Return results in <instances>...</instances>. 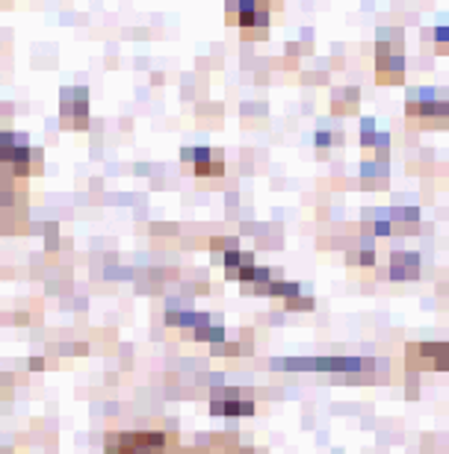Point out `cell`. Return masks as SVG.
Masks as SVG:
<instances>
[{"label": "cell", "mask_w": 449, "mask_h": 454, "mask_svg": "<svg viewBox=\"0 0 449 454\" xmlns=\"http://www.w3.org/2000/svg\"><path fill=\"white\" fill-rule=\"evenodd\" d=\"M381 280H417L420 277V254L414 251H393L387 268L378 272Z\"/></svg>", "instance_id": "1"}, {"label": "cell", "mask_w": 449, "mask_h": 454, "mask_svg": "<svg viewBox=\"0 0 449 454\" xmlns=\"http://www.w3.org/2000/svg\"><path fill=\"white\" fill-rule=\"evenodd\" d=\"M269 9V0H237V24L243 30H266Z\"/></svg>", "instance_id": "2"}, {"label": "cell", "mask_w": 449, "mask_h": 454, "mask_svg": "<svg viewBox=\"0 0 449 454\" xmlns=\"http://www.w3.org/2000/svg\"><path fill=\"white\" fill-rule=\"evenodd\" d=\"M172 436L165 431H133V454H169Z\"/></svg>", "instance_id": "3"}, {"label": "cell", "mask_w": 449, "mask_h": 454, "mask_svg": "<svg viewBox=\"0 0 449 454\" xmlns=\"http://www.w3.org/2000/svg\"><path fill=\"white\" fill-rule=\"evenodd\" d=\"M180 157H184V162H192L198 177H210V174H222L225 172V162L213 160L210 148H187Z\"/></svg>", "instance_id": "4"}, {"label": "cell", "mask_w": 449, "mask_h": 454, "mask_svg": "<svg viewBox=\"0 0 449 454\" xmlns=\"http://www.w3.org/2000/svg\"><path fill=\"white\" fill-rule=\"evenodd\" d=\"M213 416H252L255 401L252 398H225V401H210Z\"/></svg>", "instance_id": "5"}, {"label": "cell", "mask_w": 449, "mask_h": 454, "mask_svg": "<svg viewBox=\"0 0 449 454\" xmlns=\"http://www.w3.org/2000/svg\"><path fill=\"white\" fill-rule=\"evenodd\" d=\"M375 71L381 83H402V54H378Z\"/></svg>", "instance_id": "6"}, {"label": "cell", "mask_w": 449, "mask_h": 454, "mask_svg": "<svg viewBox=\"0 0 449 454\" xmlns=\"http://www.w3.org/2000/svg\"><path fill=\"white\" fill-rule=\"evenodd\" d=\"M104 454H133V431H112V434H107Z\"/></svg>", "instance_id": "7"}, {"label": "cell", "mask_w": 449, "mask_h": 454, "mask_svg": "<svg viewBox=\"0 0 449 454\" xmlns=\"http://www.w3.org/2000/svg\"><path fill=\"white\" fill-rule=\"evenodd\" d=\"M207 248H210L213 263H222V257L228 254V251H237L240 242H237V237H213V239L207 242Z\"/></svg>", "instance_id": "8"}, {"label": "cell", "mask_w": 449, "mask_h": 454, "mask_svg": "<svg viewBox=\"0 0 449 454\" xmlns=\"http://www.w3.org/2000/svg\"><path fill=\"white\" fill-rule=\"evenodd\" d=\"M189 340H198V342H210V345H216V342H225V328H219V325L195 328V330L189 333Z\"/></svg>", "instance_id": "9"}, {"label": "cell", "mask_w": 449, "mask_h": 454, "mask_svg": "<svg viewBox=\"0 0 449 454\" xmlns=\"http://www.w3.org/2000/svg\"><path fill=\"white\" fill-rule=\"evenodd\" d=\"M358 104V89H337L334 92V112H352Z\"/></svg>", "instance_id": "10"}, {"label": "cell", "mask_w": 449, "mask_h": 454, "mask_svg": "<svg viewBox=\"0 0 449 454\" xmlns=\"http://www.w3.org/2000/svg\"><path fill=\"white\" fill-rule=\"evenodd\" d=\"M298 292H302V287H298V283H293V280H272V287H269V295L272 298H293V295H298Z\"/></svg>", "instance_id": "11"}, {"label": "cell", "mask_w": 449, "mask_h": 454, "mask_svg": "<svg viewBox=\"0 0 449 454\" xmlns=\"http://www.w3.org/2000/svg\"><path fill=\"white\" fill-rule=\"evenodd\" d=\"M284 307L290 310V313H310L313 307H317V301H313V295H305V292H298V295H293V298H287L284 301Z\"/></svg>", "instance_id": "12"}, {"label": "cell", "mask_w": 449, "mask_h": 454, "mask_svg": "<svg viewBox=\"0 0 449 454\" xmlns=\"http://www.w3.org/2000/svg\"><path fill=\"white\" fill-rule=\"evenodd\" d=\"M349 263H352V265H363V268H373V265H375V251L361 245V251L349 254Z\"/></svg>", "instance_id": "13"}, {"label": "cell", "mask_w": 449, "mask_h": 454, "mask_svg": "<svg viewBox=\"0 0 449 454\" xmlns=\"http://www.w3.org/2000/svg\"><path fill=\"white\" fill-rule=\"evenodd\" d=\"M210 354H216V357H237V354H243V345H237V342H216V345H210Z\"/></svg>", "instance_id": "14"}, {"label": "cell", "mask_w": 449, "mask_h": 454, "mask_svg": "<svg viewBox=\"0 0 449 454\" xmlns=\"http://www.w3.org/2000/svg\"><path fill=\"white\" fill-rule=\"evenodd\" d=\"M375 139H378L375 121H373V119H363V121H361V142H363V148H373Z\"/></svg>", "instance_id": "15"}, {"label": "cell", "mask_w": 449, "mask_h": 454, "mask_svg": "<svg viewBox=\"0 0 449 454\" xmlns=\"http://www.w3.org/2000/svg\"><path fill=\"white\" fill-rule=\"evenodd\" d=\"M387 215H390V222H393V218H396V222H417V218H420L417 207H393Z\"/></svg>", "instance_id": "16"}, {"label": "cell", "mask_w": 449, "mask_h": 454, "mask_svg": "<svg viewBox=\"0 0 449 454\" xmlns=\"http://www.w3.org/2000/svg\"><path fill=\"white\" fill-rule=\"evenodd\" d=\"M331 142H334V139H331L328 130H317V145L320 148H331Z\"/></svg>", "instance_id": "17"}, {"label": "cell", "mask_w": 449, "mask_h": 454, "mask_svg": "<svg viewBox=\"0 0 449 454\" xmlns=\"http://www.w3.org/2000/svg\"><path fill=\"white\" fill-rule=\"evenodd\" d=\"M431 369H438V372H449V357L435 360V363H431Z\"/></svg>", "instance_id": "18"}, {"label": "cell", "mask_w": 449, "mask_h": 454, "mask_svg": "<svg viewBox=\"0 0 449 454\" xmlns=\"http://www.w3.org/2000/svg\"><path fill=\"white\" fill-rule=\"evenodd\" d=\"M435 42H449V27H438V32H435Z\"/></svg>", "instance_id": "19"}, {"label": "cell", "mask_w": 449, "mask_h": 454, "mask_svg": "<svg viewBox=\"0 0 449 454\" xmlns=\"http://www.w3.org/2000/svg\"><path fill=\"white\" fill-rule=\"evenodd\" d=\"M30 369H33V372H42V369H45V360H42V357H33V360H30Z\"/></svg>", "instance_id": "20"}]
</instances>
